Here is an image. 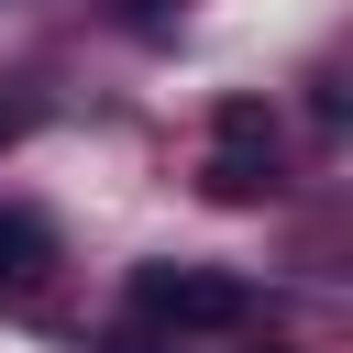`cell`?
<instances>
[{
    "mask_svg": "<svg viewBox=\"0 0 353 353\" xmlns=\"http://www.w3.org/2000/svg\"><path fill=\"white\" fill-rule=\"evenodd\" d=\"M132 309L165 320V331H232V320H254V287L243 276H210V265H143L132 276Z\"/></svg>",
    "mask_w": 353,
    "mask_h": 353,
    "instance_id": "cell-2",
    "label": "cell"
},
{
    "mask_svg": "<svg viewBox=\"0 0 353 353\" xmlns=\"http://www.w3.org/2000/svg\"><path fill=\"white\" fill-rule=\"evenodd\" d=\"M199 188H210L221 210L276 199V121H265V99H221V110H210V165H199Z\"/></svg>",
    "mask_w": 353,
    "mask_h": 353,
    "instance_id": "cell-1",
    "label": "cell"
},
{
    "mask_svg": "<svg viewBox=\"0 0 353 353\" xmlns=\"http://www.w3.org/2000/svg\"><path fill=\"white\" fill-rule=\"evenodd\" d=\"M110 11H121V22H165L176 0H110Z\"/></svg>",
    "mask_w": 353,
    "mask_h": 353,
    "instance_id": "cell-4",
    "label": "cell"
},
{
    "mask_svg": "<svg viewBox=\"0 0 353 353\" xmlns=\"http://www.w3.org/2000/svg\"><path fill=\"white\" fill-rule=\"evenodd\" d=\"M11 132H22V99H0V143H11Z\"/></svg>",
    "mask_w": 353,
    "mask_h": 353,
    "instance_id": "cell-5",
    "label": "cell"
},
{
    "mask_svg": "<svg viewBox=\"0 0 353 353\" xmlns=\"http://www.w3.org/2000/svg\"><path fill=\"white\" fill-rule=\"evenodd\" d=\"M265 353H276V342H265Z\"/></svg>",
    "mask_w": 353,
    "mask_h": 353,
    "instance_id": "cell-6",
    "label": "cell"
},
{
    "mask_svg": "<svg viewBox=\"0 0 353 353\" xmlns=\"http://www.w3.org/2000/svg\"><path fill=\"white\" fill-rule=\"evenodd\" d=\"M44 265H55V232L33 210H0V287H33Z\"/></svg>",
    "mask_w": 353,
    "mask_h": 353,
    "instance_id": "cell-3",
    "label": "cell"
}]
</instances>
